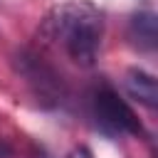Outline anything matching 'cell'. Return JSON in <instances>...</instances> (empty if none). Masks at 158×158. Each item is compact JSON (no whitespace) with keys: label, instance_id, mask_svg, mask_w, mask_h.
<instances>
[{"label":"cell","instance_id":"1","mask_svg":"<svg viewBox=\"0 0 158 158\" xmlns=\"http://www.w3.org/2000/svg\"><path fill=\"white\" fill-rule=\"evenodd\" d=\"M40 32L49 44L59 47L74 64L91 67L101 47L104 17L89 2H62L44 17Z\"/></svg>","mask_w":158,"mask_h":158},{"label":"cell","instance_id":"2","mask_svg":"<svg viewBox=\"0 0 158 158\" xmlns=\"http://www.w3.org/2000/svg\"><path fill=\"white\" fill-rule=\"evenodd\" d=\"M91 101V116L96 126L109 136H138L141 123L133 114V109L118 96V91L109 84H99L89 94Z\"/></svg>","mask_w":158,"mask_h":158},{"label":"cell","instance_id":"3","mask_svg":"<svg viewBox=\"0 0 158 158\" xmlns=\"http://www.w3.org/2000/svg\"><path fill=\"white\" fill-rule=\"evenodd\" d=\"M128 40H131V44L138 47L141 52H153V49H156V42H158L156 15H153V12H136V15H131Z\"/></svg>","mask_w":158,"mask_h":158},{"label":"cell","instance_id":"4","mask_svg":"<svg viewBox=\"0 0 158 158\" xmlns=\"http://www.w3.org/2000/svg\"><path fill=\"white\" fill-rule=\"evenodd\" d=\"M126 91L138 101V104H143L146 109H156V104H158V89H156V79L148 74V72H143V69H131L128 74H126Z\"/></svg>","mask_w":158,"mask_h":158},{"label":"cell","instance_id":"5","mask_svg":"<svg viewBox=\"0 0 158 158\" xmlns=\"http://www.w3.org/2000/svg\"><path fill=\"white\" fill-rule=\"evenodd\" d=\"M67 158H94V153H91L86 146H77V148H72V153H69Z\"/></svg>","mask_w":158,"mask_h":158}]
</instances>
